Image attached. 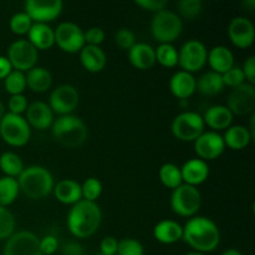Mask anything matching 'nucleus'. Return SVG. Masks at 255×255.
Wrapping results in <instances>:
<instances>
[{
    "label": "nucleus",
    "instance_id": "obj_1",
    "mask_svg": "<svg viewBox=\"0 0 255 255\" xmlns=\"http://www.w3.org/2000/svg\"><path fill=\"white\" fill-rule=\"evenodd\" d=\"M182 239L194 252L207 254L218 248L221 243V231L216 222L208 217L194 216L183 226Z\"/></svg>",
    "mask_w": 255,
    "mask_h": 255
},
{
    "label": "nucleus",
    "instance_id": "obj_2",
    "mask_svg": "<svg viewBox=\"0 0 255 255\" xmlns=\"http://www.w3.org/2000/svg\"><path fill=\"white\" fill-rule=\"evenodd\" d=\"M102 212L96 202L81 199L71 206L67 213L66 224L70 233L79 239L94 236L101 226Z\"/></svg>",
    "mask_w": 255,
    "mask_h": 255
},
{
    "label": "nucleus",
    "instance_id": "obj_3",
    "mask_svg": "<svg viewBox=\"0 0 255 255\" xmlns=\"http://www.w3.org/2000/svg\"><path fill=\"white\" fill-rule=\"evenodd\" d=\"M16 179L20 192L30 199H42L54 191V177L46 167L37 164L26 167Z\"/></svg>",
    "mask_w": 255,
    "mask_h": 255
},
{
    "label": "nucleus",
    "instance_id": "obj_4",
    "mask_svg": "<svg viewBox=\"0 0 255 255\" xmlns=\"http://www.w3.org/2000/svg\"><path fill=\"white\" fill-rule=\"evenodd\" d=\"M51 133L60 144L69 148L79 147L87 139V126L80 117L75 115H65L54 120Z\"/></svg>",
    "mask_w": 255,
    "mask_h": 255
},
{
    "label": "nucleus",
    "instance_id": "obj_5",
    "mask_svg": "<svg viewBox=\"0 0 255 255\" xmlns=\"http://www.w3.org/2000/svg\"><path fill=\"white\" fill-rule=\"evenodd\" d=\"M183 31V21L172 10L156 12L151 21V34L159 44H173Z\"/></svg>",
    "mask_w": 255,
    "mask_h": 255
},
{
    "label": "nucleus",
    "instance_id": "obj_6",
    "mask_svg": "<svg viewBox=\"0 0 255 255\" xmlns=\"http://www.w3.org/2000/svg\"><path fill=\"white\" fill-rule=\"evenodd\" d=\"M0 137L11 147H22L31 137V127L21 115L6 112L0 120Z\"/></svg>",
    "mask_w": 255,
    "mask_h": 255
},
{
    "label": "nucleus",
    "instance_id": "obj_7",
    "mask_svg": "<svg viewBox=\"0 0 255 255\" xmlns=\"http://www.w3.org/2000/svg\"><path fill=\"white\" fill-rule=\"evenodd\" d=\"M202 206V194L197 187L182 183L172 191L171 208L177 216L192 218L199 212Z\"/></svg>",
    "mask_w": 255,
    "mask_h": 255
},
{
    "label": "nucleus",
    "instance_id": "obj_8",
    "mask_svg": "<svg viewBox=\"0 0 255 255\" xmlns=\"http://www.w3.org/2000/svg\"><path fill=\"white\" fill-rule=\"evenodd\" d=\"M202 115L193 111H183L177 115L171 125V131L177 139L183 142H194L204 132Z\"/></svg>",
    "mask_w": 255,
    "mask_h": 255
},
{
    "label": "nucleus",
    "instance_id": "obj_9",
    "mask_svg": "<svg viewBox=\"0 0 255 255\" xmlns=\"http://www.w3.org/2000/svg\"><path fill=\"white\" fill-rule=\"evenodd\" d=\"M208 49L197 39H189L178 50V65L183 71L194 74L206 66Z\"/></svg>",
    "mask_w": 255,
    "mask_h": 255
},
{
    "label": "nucleus",
    "instance_id": "obj_10",
    "mask_svg": "<svg viewBox=\"0 0 255 255\" xmlns=\"http://www.w3.org/2000/svg\"><path fill=\"white\" fill-rule=\"evenodd\" d=\"M7 60L12 69L21 72H27L36 66L39 59V51L31 45L27 39H19L11 42L7 49Z\"/></svg>",
    "mask_w": 255,
    "mask_h": 255
},
{
    "label": "nucleus",
    "instance_id": "obj_11",
    "mask_svg": "<svg viewBox=\"0 0 255 255\" xmlns=\"http://www.w3.org/2000/svg\"><path fill=\"white\" fill-rule=\"evenodd\" d=\"M79 102L80 95L76 87L64 84L52 90L47 105L52 110L54 115L65 116V115H72V112L79 106Z\"/></svg>",
    "mask_w": 255,
    "mask_h": 255
},
{
    "label": "nucleus",
    "instance_id": "obj_12",
    "mask_svg": "<svg viewBox=\"0 0 255 255\" xmlns=\"http://www.w3.org/2000/svg\"><path fill=\"white\" fill-rule=\"evenodd\" d=\"M55 31V44L65 52L75 54L85 46L84 30L72 21L60 22Z\"/></svg>",
    "mask_w": 255,
    "mask_h": 255
},
{
    "label": "nucleus",
    "instance_id": "obj_13",
    "mask_svg": "<svg viewBox=\"0 0 255 255\" xmlns=\"http://www.w3.org/2000/svg\"><path fill=\"white\" fill-rule=\"evenodd\" d=\"M227 107L233 115L244 116L253 114L255 109V87L254 85L244 82L241 86L234 87L229 92Z\"/></svg>",
    "mask_w": 255,
    "mask_h": 255
},
{
    "label": "nucleus",
    "instance_id": "obj_14",
    "mask_svg": "<svg viewBox=\"0 0 255 255\" xmlns=\"http://www.w3.org/2000/svg\"><path fill=\"white\" fill-rule=\"evenodd\" d=\"M4 255H42L40 252V239L32 232L20 231L6 239Z\"/></svg>",
    "mask_w": 255,
    "mask_h": 255
},
{
    "label": "nucleus",
    "instance_id": "obj_15",
    "mask_svg": "<svg viewBox=\"0 0 255 255\" xmlns=\"http://www.w3.org/2000/svg\"><path fill=\"white\" fill-rule=\"evenodd\" d=\"M64 9L61 0H27L25 2V10L32 22H47L57 19Z\"/></svg>",
    "mask_w": 255,
    "mask_h": 255
},
{
    "label": "nucleus",
    "instance_id": "obj_16",
    "mask_svg": "<svg viewBox=\"0 0 255 255\" xmlns=\"http://www.w3.org/2000/svg\"><path fill=\"white\" fill-rule=\"evenodd\" d=\"M194 151L198 158L206 162L217 159L226 151L223 137L216 131H204L194 141Z\"/></svg>",
    "mask_w": 255,
    "mask_h": 255
},
{
    "label": "nucleus",
    "instance_id": "obj_17",
    "mask_svg": "<svg viewBox=\"0 0 255 255\" xmlns=\"http://www.w3.org/2000/svg\"><path fill=\"white\" fill-rule=\"evenodd\" d=\"M228 36L236 47L248 49L254 44V24L246 16L233 17L228 25Z\"/></svg>",
    "mask_w": 255,
    "mask_h": 255
},
{
    "label": "nucleus",
    "instance_id": "obj_18",
    "mask_svg": "<svg viewBox=\"0 0 255 255\" xmlns=\"http://www.w3.org/2000/svg\"><path fill=\"white\" fill-rule=\"evenodd\" d=\"M25 114H26L25 120L27 121L29 126L40 129V131L49 128L54 124V112H52V110L50 109V106L46 102H31L27 106Z\"/></svg>",
    "mask_w": 255,
    "mask_h": 255
},
{
    "label": "nucleus",
    "instance_id": "obj_19",
    "mask_svg": "<svg viewBox=\"0 0 255 255\" xmlns=\"http://www.w3.org/2000/svg\"><path fill=\"white\" fill-rule=\"evenodd\" d=\"M182 181L184 184L198 187L204 183L209 177V166L201 158H191L181 167Z\"/></svg>",
    "mask_w": 255,
    "mask_h": 255
},
{
    "label": "nucleus",
    "instance_id": "obj_20",
    "mask_svg": "<svg viewBox=\"0 0 255 255\" xmlns=\"http://www.w3.org/2000/svg\"><path fill=\"white\" fill-rule=\"evenodd\" d=\"M197 79L193 74L183 71H177L172 75L169 80V90L174 97L182 101V100H188L189 97L193 96L196 90Z\"/></svg>",
    "mask_w": 255,
    "mask_h": 255
},
{
    "label": "nucleus",
    "instance_id": "obj_21",
    "mask_svg": "<svg viewBox=\"0 0 255 255\" xmlns=\"http://www.w3.org/2000/svg\"><path fill=\"white\" fill-rule=\"evenodd\" d=\"M202 117H203L204 125L212 128V131L217 132L231 127L234 115L224 105H214V106L208 107Z\"/></svg>",
    "mask_w": 255,
    "mask_h": 255
},
{
    "label": "nucleus",
    "instance_id": "obj_22",
    "mask_svg": "<svg viewBox=\"0 0 255 255\" xmlns=\"http://www.w3.org/2000/svg\"><path fill=\"white\" fill-rule=\"evenodd\" d=\"M128 60L133 67L138 70H148L156 64L154 47L147 42H136L128 50Z\"/></svg>",
    "mask_w": 255,
    "mask_h": 255
},
{
    "label": "nucleus",
    "instance_id": "obj_23",
    "mask_svg": "<svg viewBox=\"0 0 255 255\" xmlns=\"http://www.w3.org/2000/svg\"><path fill=\"white\" fill-rule=\"evenodd\" d=\"M207 62L212 67V71L221 75L236 66L233 52L229 47L224 46V45H217V46H213L211 50H208Z\"/></svg>",
    "mask_w": 255,
    "mask_h": 255
},
{
    "label": "nucleus",
    "instance_id": "obj_24",
    "mask_svg": "<svg viewBox=\"0 0 255 255\" xmlns=\"http://www.w3.org/2000/svg\"><path fill=\"white\" fill-rule=\"evenodd\" d=\"M80 61L86 71L97 74V72H101L106 66L107 56L101 46L85 45L80 50Z\"/></svg>",
    "mask_w": 255,
    "mask_h": 255
},
{
    "label": "nucleus",
    "instance_id": "obj_25",
    "mask_svg": "<svg viewBox=\"0 0 255 255\" xmlns=\"http://www.w3.org/2000/svg\"><path fill=\"white\" fill-rule=\"evenodd\" d=\"M153 237L162 244H174L183 237V227L172 219H163L158 222L153 228Z\"/></svg>",
    "mask_w": 255,
    "mask_h": 255
},
{
    "label": "nucleus",
    "instance_id": "obj_26",
    "mask_svg": "<svg viewBox=\"0 0 255 255\" xmlns=\"http://www.w3.org/2000/svg\"><path fill=\"white\" fill-rule=\"evenodd\" d=\"M52 192L57 201L66 206H74L82 199L81 184L74 179H61L55 184Z\"/></svg>",
    "mask_w": 255,
    "mask_h": 255
},
{
    "label": "nucleus",
    "instance_id": "obj_27",
    "mask_svg": "<svg viewBox=\"0 0 255 255\" xmlns=\"http://www.w3.org/2000/svg\"><path fill=\"white\" fill-rule=\"evenodd\" d=\"M27 40L39 50H47L55 45V31L49 24L34 22L27 32Z\"/></svg>",
    "mask_w": 255,
    "mask_h": 255
},
{
    "label": "nucleus",
    "instance_id": "obj_28",
    "mask_svg": "<svg viewBox=\"0 0 255 255\" xmlns=\"http://www.w3.org/2000/svg\"><path fill=\"white\" fill-rule=\"evenodd\" d=\"M222 137H223L226 147L236 149V151L247 148L253 139L248 127L242 126V125H234V126L228 127Z\"/></svg>",
    "mask_w": 255,
    "mask_h": 255
},
{
    "label": "nucleus",
    "instance_id": "obj_29",
    "mask_svg": "<svg viewBox=\"0 0 255 255\" xmlns=\"http://www.w3.org/2000/svg\"><path fill=\"white\" fill-rule=\"evenodd\" d=\"M25 77H26V87L36 94L46 92L52 85L51 72L41 66L32 67L31 70L25 72Z\"/></svg>",
    "mask_w": 255,
    "mask_h": 255
},
{
    "label": "nucleus",
    "instance_id": "obj_30",
    "mask_svg": "<svg viewBox=\"0 0 255 255\" xmlns=\"http://www.w3.org/2000/svg\"><path fill=\"white\" fill-rule=\"evenodd\" d=\"M224 82L221 74H217L214 71H207L202 75L199 79H197L196 90L202 95L206 96H214L223 91Z\"/></svg>",
    "mask_w": 255,
    "mask_h": 255
},
{
    "label": "nucleus",
    "instance_id": "obj_31",
    "mask_svg": "<svg viewBox=\"0 0 255 255\" xmlns=\"http://www.w3.org/2000/svg\"><path fill=\"white\" fill-rule=\"evenodd\" d=\"M24 162H22L21 157L15 152L7 151L0 156V169L6 177L17 178L24 171Z\"/></svg>",
    "mask_w": 255,
    "mask_h": 255
},
{
    "label": "nucleus",
    "instance_id": "obj_32",
    "mask_svg": "<svg viewBox=\"0 0 255 255\" xmlns=\"http://www.w3.org/2000/svg\"><path fill=\"white\" fill-rule=\"evenodd\" d=\"M19 193L20 188L16 178L6 176L0 177V207L7 208L16 201Z\"/></svg>",
    "mask_w": 255,
    "mask_h": 255
},
{
    "label": "nucleus",
    "instance_id": "obj_33",
    "mask_svg": "<svg viewBox=\"0 0 255 255\" xmlns=\"http://www.w3.org/2000/svg\"><path fill=\"white\" fill-rule=\"evenodd\" d=\"M158 177L161 183L164 187H167V188L172 189V191L183 183V181H182L181 167H178L174 163H171V162H167V163L162 164L158 172Z\"/></svg>",
    "mask_w": 255,
    "mask_h": 255
},
{
    "label": "nucleus",
    "instance_id": "obj_34",
    "mask_svg": "<svg viewBox=\"0 0 255 255\" xmlns=\"http://www.w3.org/2000/svg\"><path fill=\"white\" fill-rule=\"evenodd\" d=\"M156 62L164 67H174L178 65V49L173 44H159L154 49Z\"/></svg>",
    "mask_w": 255,
    "mask_h": 255
},
{
    "label": "nucleus",
    "instance_id": "obj_35",
    "mask_svg": "<svg viewBox=\"0 0 255 255\" xmlns=\"http://www.w3.org/2000/svg\"><path fill=\"white\" fill-rule=\"evenodd\" d=\"M4 87L10 96L24 94V91L26 90V77H25V72L12 70L4 79Z\"/></svg>",
    "mask_w": 255,
    "mask_h": 255
},
{
    "label": "nucleus",
    "instance_id": "obj_36",
    "mask_svg": "<svg viewBox=\"0 0 255 255\" xmlns=\"http://www.w3.org/2000/svg\"><path fill=\"white\" fill-rule=\"evenodd\" d=\"M32 24L34 22H32V20L30 19V16L25 11L16 12L9 20V27L11 32H14L15 35H20V36L27 35Z\"/></svg>",
    "mask_w": 255,
    "mask_h": 255
},
{
    "label": "nucleus",
    "instance_id": "obj_37",
    "mask_svg": "<svg viewBox=\"0 0 255 255\" xmlns=\"http://www.w3.org/2000/svg\"><path fill=\"white\" fill-rule=\"evenodd\" d=\"M102 183L96 177H89L81 184L82 198L89 202H96L102 194Z\"/></svg>",
    "mask_w": 255,
    "mask_h": 255
},
{
    "label": "nucleus",
    "instance_id": "obj_38",
    "mask_svg": "<svg viewBox=\"0 0 255 255\" xmlns=\"http://www.w3.org/2000/svg\"><path fill=\"white\" fill-rule=\"evenodd\" d=\"M15 217L7 208L0 207V241L10 238L15 233Z\"/></svg>",
    "mask_w": 255,
    "mask_h": 255
},
{
    "label": "nucleus",
    "instance_id": "obj_39",
    "mask_svg": "<svg viewBox=\"0 0 255 255\" xmlns=\"http://www.w3.org/2000/svg\"><path fill=\"white\" fill-rule=\"evenodd\" d=\"M202 7H203V2L201 0H181L177 4V9H178L179 15H181V19H196L202 11Z\"/></svg>",
    "mask_w": 255,
    "mask_h": 255
},
{
    "label": "nucleus",
    "instance_id": "obj_40",
    "mask_svg": "<svg viewBox=\"0 0 255 255\" xmlns=\"http://www.w3.org/2000/svg\"><path fill=\"white\" fill-rule=\"evenodd\" d=\"M116 255H144V248L137 239L125 238L119 241Z\"/></svg>",
    "mask_w": 255,
    "mask_h": 255
},
{
    "label": "nucleus",
    "instance_id": "obj_41",
    "mask_svg": "<svg viewBox=\"0 0 255 255\" xmlns=\"http://www.w3.org/2000/svg\"><path fill=\"white\" fill-rule=\"evenodd\" d=\"M115 42L117 46L122 50H127L128 51L134 44H136V35L132 30L127 29V27H121L115 34Z\"/></svg>",
    "mask_w": 255,
    "mask_h": 255
},
{
    "label": "nucleus",
    "instance_id": "obj_42",
    "mask_svg": "<svg viewBox=\"0 0 255 255\" xmlns=\"http://www.w3.org/2000/svg\"><path fill=\"white\" fill-rule=\"evenodd\" d=\"M222 79H223L224 86H229L232 89L241 86L242 84L247 82L246 76H244L243 71H242V67L239 66H233L231 70L224 72L222 75Z\"/></svg>",
    "mask_w": 255,
    "mask_h": 255
},
{
    "label": "nucleus",
    "instance_id": "obj_43",
    "mask_svg": "<svg viewBox=\"0 0 255 255\" xmlns=\"http://www.w3.org/2000/svg\"><path fill=\"white\" fill-rule=\"evenodd\" d=\"M27 106H29V101L24 94L10 96L9 101H7V109H9L10 114L21 115L22 116V114H25V111H26Z\"/></svg>",
    "mask_w": 255,
    "mask_h": 255
},
{
    "label": "nucleus",
    "instance_id": "obj_44",
    "mask_svg": "<svg viewBox=\"0 0 255 255\" xmlns=\"http://www.w3.org/2000/svg\"><path fill=\"white\" fill-rule=\"evenodd\" d=\"M85 45L100 46L105 40V31L100 26H91L84 31Z\"/></svg>",
    "mask_w": 255,
    "mask_h": 255
},
{
    "label": "nucleus",
    "instance_id": "obj_45",
    "mask_svg": "<svg viewBox=\"0 0 255 255\" xmlns=\"http://www.w3.org/2000/svg\"><path fill=\"white\" fill-rule=\"evenodd\" d=\"M59 249V241L52 234H47L40 239V252L42 255H52Z\"/></svg>",
    "mask_w": 255,
    "mask_h": 255
},
{
    "label": "nucleus",
    "instance_id": "obj_46",
    "mask_svg": "<svg viewBox=\"0 0 255 255\" xmlns=\"http://www.w3.org/2000/svg\"><path fill=\"white\" fill-rule=\"evenodd\" d=\"M134 4L137 6L142 7L143 10H147V11L152 12H158L161 10H164L168 5V1L167 0H137Z\"/></svg>",
    "mask_w": 255,
    "mask_h": 255
},
{
    "label": "nucleus",
    "instance_id": "obj_47",
    "mask_svg": "<svg viewBox=\"0 0 255 255\" xmlns=\"http://www.w3.org/2000/svg\"><path fill=\"white\" fill-rule=\"evenodd\" d=\"M119 241L115 237H105L100 243V253L105 255H116Z\"/></svg>",
    "mask_w": 255,
    "mask_h": 255
},
{
    "label": "nucleus",
    "instance_id": "obj_48",
    "mask_svg": "<svg viewBox=\"0 0 255 255\" xmlns=\"http://www.w3.org/2000/svg\"><path fill=\"white\" fill-rule=\"evenodd\" d=\"M244 76H246V81L251 85H255V56L247 57L244 61L243 67H242Z\"/></svg>",
    "mask_w": 255,
    "mask_h": 255
},
{
    "label": "nucleus",
    "instance_id": "obj_49",
    "mask_svg": "<svg viewBox=\"0 0 255 255\" xmlns=\"http://www.w3.org/2000/svg\"><path fill=\"white\" fill-rule=\"evenodd\" d=\"M61 253L62 255H85V251L79 242L70 241L61 247Z\"/></svg>",
    "mask_w": 255,
    "mask_h": 255
},
{
    "label": "nucleus",
    "instance_id": "obj_50",
    "mask_svg": "<svg viewBox=\"0 0 255 255\" xmlns=\"http://www.w3.org/2000/svg\"><path fill=\"white\" fill-rule=\"evenodd\" d=\"M12 70L14 69H12L11 64H10V61L7 60V57L0 55V80H4Z\"/></svg>",
    "mask_w": 255,
    "mask_h": 255
},
{
    "label": "nucleus",
    "instance_id": "obj_51",
    "mask_svg": "<svg viewBox=\"0 0 255 255\" xmlns=\"http://www.w3.org/2000/svg\"><path fill=\"white\" fill-rule=\"evenodd\" d=\"M222 255H243V254H242L238 249L231 248V249H227V251H224L223 253H222Z\"/></svg>",
    "mask_w": 255,
    "mask_h": 255
},
{
    "label": "nucleus",
    "instance_id": "obj_52",
    "mask_svg": "<svg viewBox=\"0 0 255 255\" xmlns=\"http://www.w3.org/2000/svg\"><path fill=\"white\" fill-rule=\"evenodd\" d=\"M243 5L244 6H249V10H252V9H254L255 1L254 0H246V1L243 2Z\"/></svg>",
    "mask_w": 255,
    "mask_h": 255
},
{
    "label": "nucleus",
    "instance_id": "obj_53",
    "mask_svg": "<svg viewBox=\"0 0 255 255\" xmlns=\"http://www.w3.org/2000/svg\"><path fill=\"white\" fill-rule=\"evenodd\" d=\"M5 114H6V112H5V106H4V104H2V102L0 101V120L2 119V116H4Z\"/></svg>",
    "mask_w": 255,
    "mask_h": 255
},
{
    "label": "nucleus",
    "instance_id": "obj_54",
    "mask_svg": "<svg viewBox=\"0 0 255 255\" xmlns=\"http://www.w3.org/2000/svg\"><path fill=\"white\" fill-rule=\"evenodd\" d=\"M186 255H206V254L199 253V252H194V251H192V252H189V253H187Z\"/></svg>",
    "mask_w": 255,
    "mask_h": 255
},
{
    "label": "nucleus",
    "instance_id": "obj_55",
    "mask_svg": "<svg viewBox=\"0 0 255 255\" xmlns=\"http://www.w3.org/2000/svg\"><path fill=\"white\" fill-rule=\"evenodd\" d=\"M96 255H105V254H101V253H99V254H96Z\"/></svg>",
    "mask_w": 255,
    "mask_h": 255
}]
</instances>
